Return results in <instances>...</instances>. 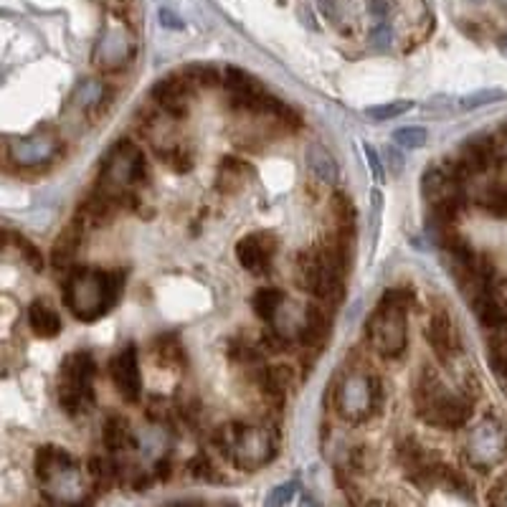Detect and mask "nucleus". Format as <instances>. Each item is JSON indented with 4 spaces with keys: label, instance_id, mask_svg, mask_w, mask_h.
Instances as JSON below:
<instances>
[{
    "label": "nucleus",
    "instance_id": "f257e3e1",
    "mask_svg": "<svg viewBox=\"0 0 507 507\" xmlns=\"http://www.w3.org/2000/svg\"><path fill=\"white\" fill-rule=\"evenodd\" d=\"M123 292V277L115 272L102 269H87L79 266L71 272L67 289H64V305L69 313L82 322H94L105 317Z\"/></svg>",
    "mask_w": 507,
    "mask_h": 507
},
{
    "label": "nucleus",
    "instance_id": "f03ea898",
    "mask_svg": "<svg viewBox=\"0 0 507 507\" xmlns=\"http://www.w3.org/2000/svg\"><path fill=\"white\" fill-rule=\"evenodd\" d=\"M345 262H348V246L343 239L305 251L297 262L299 287L320 299H337L343 292Z\"/></svg>",
    "mask_w": 507,
    "mask_h": 507
},
{
    "label": "nucleus",
    "instance_id": "7ed1b4c3",
    "mask_svg": "<svg viewBox=\"0 0 507 507\" xmlns=\"http://www.w3.org/2000/svg\"><path fill=\"white\" fill-rule=\"evenodd\" d=\"M414 399H416V411L421 419L439 429H459L472 416L470 399L447 391V385L439 381V376L432 368L421 373Z\"/></svg>",
    "mask_w": 507,
    "mask_h": 507
},
{
    "label": "nucleus",
    "instance_id": "20e7f679",
    "mask_svg": "<svg viewBox=\"0 0 507 507\" xmlns=\"http://www.w3.org/2000/svg\"><path fill=\"white\" fill-rule=\"evenodd\" d=\"M213 441L239 470H259L269 464L277 452L274 434L264 426H251V424H226L216 432Z\"/></svg>",
    "mask_w": 507,
    "mask_h": 507
},
{
    "label": "nucleus",
    "instance_id": "39448f33",
    "mask_svg": "<svg viewBox=\"0 0 507 507\" xmlns=\"http://www.w3.org/2000/svg\"><path fill=\"white\" fill-rule=\"evenodd\" d=\"M147 180V165L145 155L130 140H120L102 165L99 175V191L107 193L112 201H123L132 188H138Z\"/></svg>",
    "mask_w": 507,
    "mask_h": 507
},
{
    "label": "nucleus",
    "instance_id": "423d86ee",
    "mask_svg": "<svg viewBox=\"0 0 507 507\" xmlns=\"http://www.w3.org/2000/svg\"><path fill=\"white\" fill-rule=\"evenodd\" d=\"M384 406V384L373 373L353 370L335 391V408L350 424H360L376 416Z\"/></svg>",
    "mask_w": 507,
    "mask_h": 507
},
{
    "label": "nucleus",
    "instance_id": "0eeeda50",
    "mask_svg": "<svg viewBox=\"0 0 507 507\" xmlns=\"http://www.w3.org/2000/svg\"><path fill=\"white\" fill-rule=\"evenodd\" d=\"M94 373H97V366H94V358L89 353L79 350V353L67 355V360L61 366V376H59V403L64 411L82 414L91 406Z\"/></svg>",
    "mask_w": 507,
    "mask_h": 507
},
{
    "label": "nucleus",
    "instance_id": "6e6552de",
    "mask_svg": "<svg viewBox=\"0 0 507 507\" xmlns=\"http://www.w3.org/2000/svg\"><path fill=\"white\" fill-rule=\"evenodd\" d=\"M368 340L373 350L384 358H401L408 340V328H406V307L384 302L378 310L368 317Z\"/></svg>",
    "mask_w": 507,
    "mask_h": 507
},
{
    "label": "nucleus",
    "instance_id": "1a4fd4ad",
    "mask_svg": "<svg viewBox=\"0 0 507 507\" xmlns=\"http://www.w3.org/2000/svg\"><path fill=\"white\" fill-rule=\"evenodd\" d=\"M507 459V429L497 419L479 421L467 439V462L479 472H490L492 467Z\"/></svg>",
    "mask_w": 507,
    "mask_h": 507
},
{
    "label": "nucleus",
    "instance_id": "9d476101",
    "mask_svg": "<svg viewBox=\"0 0 507 507\" xmlns=\"http://www.w3.org/2000/svg\"><path fill=\"white\" fill-rule=\"evenodd\" d=\"M59 140L53 132H34L28 138H18L8 145V160L18 168H38L56 158Z\"/></svg>",
    "mask_w": 507,
    "mask_h": 507
},
{
    "label": "nucleus",
    "instance_id": "9b49d317",
    "mask_svg": "<svg viewBox=\"0 0 507 507\" xmlns=\"http://www.w3.org/2000/svg\"><path fill=\"white\" fill-rule=\"evenodd\" d=\"M274 254H277V239H274V234H266V231L249 234L236 246V259L251 274H264L274 259Z\"/></svg>",
    "mask_w": 507,
    "mask_h": 507
},
{
    "label": "nucleus",
    "instance_id": "f8f14e48",
    "mask_svg": "<svg viewBox=\"0 0 507 507\" xmlns=\"http://www.w3.org/2000/svg\"><path fill=\"white\" fill-rule=\"evenodd\" d=\"M112 381H115V385H117V391H120V396H123L124 401H140L142 376L135 345H127V348L112 360Z\"/></svg>",
    "mask_w": 507,
    "mask_h": 507
},
{
    "label": "nucleus",
    "instance_id": "ddd939ff",
    "mask_svg": "<svg viewBox=\"0 0 507 507\" xmlns=\"http://www.w3.org/2000/svg\"><path fill=\"white\" fill-rule=\"evenodd\" d=\"M191 89L193 84L180 74V76H168L158 82V87L153 91L155 102L160 109L173 117V120H183L188 115V102H191Z\"/></svg>",
    "mask_w": 507,
    "mask_h": 507
},
{
    "label": "nucleus",
    "instance_id": "4468645a",
    "mask_svg": "<svg viewBox=\"0 0 507 507\" xmlns=\"http://www.w3.org/2000/svg\"><path fill=\"white\" fill-rule=\"evenodd\" d=\"M132 51H135L132 36L127 34L124 28H109L97 44L94 61L99 67H105V69H120L132 59Z\"/></svg>",
    "mask_w": 507,
    "mask_h": 507
},
{
    "label": "nucleus",
    "instance_id": "2eb2a0df",
    "mask_svg": "<svg viewBox=\"0 0 507 507\" xmlns=\"http://www.w3.org/2000/svg\"><path fill=\"white\" fill-rule=\"evenodd\" d=\"M426 340L429 345L434 348L439 360L449 363L456 353V333L455 325H452V317L447 315L444 310H439L432 315L429 325H426Z\"/></svg>",
    "mask_w": 507,
    "mask_h": 507
},
{
    "label": "nucleus",
    "instance_id": "dca6fc26",
    "mask_svg": "<svg viewBox=\"0 0 507 507\" xmlns=\"http://www.w3.org/2000/svg\"><path fill=\"white\" fill-rule=\"evenodd\" d=\"M226 89L234 94V102L239 107H244L249 112H257L259 109V102L264 97L262 84L246 74V71L236 69V67H228L226 69Z\"/></svg>",
    "mask_w": 507,
    "mask_h": 507
},
{
    "label": "nucleus",
    "instance_id": "f3484780",
    "mask_svg": "<svg viewBox=\"0 0 507 507\" xmlns=\"http://www.w3.org/2000/svg\"><path fill=\"white\" fill-rule=\"evenodd\" d=\"M84 231H87V224L76 216L69 226L59 234V239L53 242L51 249V264L56 269H67V266H71L74 257L79 254V246L84 242Z\"/></svg>",
    "mask_w": 507,
    "mask_h": 507
},
{
    "label": "nucleus",
    "instance_id": "a211bd4d",
    "mask_svg": "<svg viewBox=\"0 0 507 507\" xmlns=\"http://www.w3.org/2000/svg\"><path fill=\"white\" fill-rule=\"evenodd\" d=\"M74 464H76V459L59 447H41L36 452V477L41 479V485H46L56 474L69 470Z\"/></svg>",
    "mask_w": 507,
    "mask_h": 507
},
{
    "label": "nucleus",
    "instance_id": "6ab92c4d",
    "mask_svg": "<svg viewBox=\"0 0 507 507\" xmlns=\"http://www.w3.org/2000/svg\"><path fill=\"white\" fill-rule=\"evenodd\" d=\"M307 168L315 173V178L320 183H325V186H337V180H340V168H337V160L333 158V153L325 147V145H310L307 147Z\"/></svg>",
    "mask_w": 507,
    "mask_h": 507
},
{
    "label": "nucleus",
    "instance_id": "aec40b11",
    "mask_svg": "<svg viewBox=\"0 0 507 507\" xmlns=\"http://www.w3.org/2000/svg\"><path fill=\"white\" fill-rule=\"evenodd\" d=\"M28 322L38 337H56L61 333V317L46 299H36L28 307Z\"/></svg>",
    "mask_w": 507,
    "mask_h": 507
},
{
    "label": "nucleus",
    "instance_id": "412c9836",
    "mask_svg": "<svg viewBox=\"0 0 507 507\" xmlns=\"http://www.w3.org/2000/svg\"><path fill=\"white\" fill-rule=\"evenodd\" d=\"M472 302V310H474V317L487 328V330H500V328H505L507 325V313L503 310V305L495 299L492 295V287L487 292H482V295H477V297L470 299Z\"/></svg>",
    "mask_w": 507,
    "mask_h": 507
},
{
    "label": "nucleus",
    "instance_id": "4be33fe9",
    "mask_svg": "<svg viewBox=\"0 0 507 507\" xmlns=\"http://www.w3.org/2000/svg\"><path fill=\"white\" fill-rule=\"evenodd\" d=\"M259 385L269 401L281 403L287 388L292 385V370L289 366H269L259 373Z\"/></svg>",
    "mask_w": 507,
    "mask_h": 507
},
{
    "label": "nucleus",
    "instance_id": "5701e85b",
    "mask_svg": "<svg viewBox=\"0 0 507 507\" xmlns=\"http://www.w3.org/2000/svg\"><path fill=\"white\" fill-rule=\"evenodd\" d=\"M249 165L242 162V160L236 158H226L221 162V168H218V178H216V186H218V191L224 193H234V191H242L246 186V180H249Z\"/></svg>",
    "mask_w": 507,
    "mask_h": 507
},
{
    "label": "nucleus",
    "instance_id": "b1692460",
    "mask_svg": "<svg viewBox=\"0 0 507 507\" xmlns=\"http://www.w3.org/2000/svg\"><path fill=\"white\" fill-rule=\"evenodd\" d=\"M299 333H302V340H305L307 345L322 343L325 335H328V317H325V313H322L320 307H315V305H310V307L305 310V315H302Z\"/></svg>",
    "mask_w": 507,
    "mask_h": 507
},
{
    "label": "nucleus",
    "instance_id": "393cba45",
    "mask_svg": "<svg viewBox=\"0 0 507 507\" xmlns=\"http://www.w3.org/2000/svg\"><path fill=\"white\" fill-rule=\"evenodd\" d=\"M71 102L82 112H94V109H99L107 102V87L99 84V82H82L76 87V91H74Z\"/></svg>",
    "mask_w": 507,
    "mask_h": 507
},
{
    "label": "nucleus",
    "instance_id": "a878e982",
    "mask_svg": "<svg viewBox=\"0 0 507 507\" xmlns=\"http://www.w3.org/2000/svg\"><path fill=\"white\" fill-rule=\"evenodd\" d=\"M130 424L123 416H109L105 421V447L109 452H124L130 444Z\"/></svg>",
    "mask_w": 507,
    "mask_h": 507
},
{
    "label": "nucleus",
    "instance_id": "bb28decb",
    "mask_svg": "<svg viewBox=\"0 0 507 507\" xmlns=\"http://www.w3.org/2000/svg\"><path fill=\"white\" fill-rule=\"evenodd\" d=\"M251 305H254V313L262 317V320H274L277 313L284 307V292L281 289H272V287L262 289V292L254 295Z\"/></svg>",
    "mask_w": 507,
    "mask_h": 507
},
{
    "label": "nucleus",
    "instance_id": "cd10ccee",
    "mask_svg": "<svg viewBox=\"0 0 507 507\" xmlns=\"http://www.w3.org/2000/svg\"><path fill=\"white\" fill-rule=\"evenodd\" d=\"M479 206L492 213L495 218H505L507 216V186L503 183H490L482 195H479Z\"/></svg>",
    "mask_w": 507,
    "mask_h": 507
},
{
    "label": "nucleus",
    "instance_id": "c85d7f7f",
    "mask_svg": "<svg viewBox=\"0 0 507 507\" xmlns=\"http://www.w3.org/2000/svg\"><path fill=\"white\" fill-rule=\"evenodd\" d=\"M500 99H505V91H503V89H479V91H472V94L462 97L456 107H459L462 112H472V109H479V107L495 105V102H500Z\"/></svg>",
    "mask_w": 507,
    "mask_h": 507
},
{
    "label": "nucleus",
    "instance_id": "c756f323",
    "mask_svg": "<svg viewBox=\"0 0 507 507\" xmlns=\"http://www.w3.org/2000/svg\"><path fill=\"white\" fill-rule=\"evenodd\" d=\"M183 76L191 82L193 87H216L218 84V71L209 64H193L183 71Z\"/></svg>",
    "mask_w": 507,
    "mask_h": 507
},
{
    "label": "nucleus",
    "instance_id": "7c9ffc66",
    "mask_svg": "<svg viewBox=\"0 0 507 507\" xmlns=\"http://www.w3.org/2000/svg\"><path fill=\"white\" fill-rule=\"evenodd\" d=\"M411 107H414V102H408V99H396V102H385V105L370 107V109H368V117H373V120L384 123V120L401 117V115H406V112L411 109Z\"/></svg>",
    "mask_w": 507,
    "mask_h": 507
},
{
    "label": "nucleus",
    "instance_id": "2f4dec72",
    "mask_svg": "<svg viewBox=\"0 0 507 507\" xmlns=\"http://www.w3.org/2000/svg\"><path fill=\"white\" fill-rule=\"evenodd\" d=\"M89 477H91V482H94V487L97 490H107L109 485H112V477H115V470H112V464L102 459V456H94L91 462H89Z\"/></svg>",
    "mask_w": 507,
    "mask_h": 507
},
{
    "label": "nucleus",
    "instance_id": "473e14b6",
    "mask_svg": "<svg viewBox=\"0 0 507 507\" xmlns=\"http://www.w3.org/2000/svg\"><path fill=\"white\" fill-rule=\"evenodd\" d=\"M393 140H396V145L406 147V150H419V147L426 145L429 135H426L424 127H403V130H399V132L393 135Z\"/></svg>",
    "mask_w": 507,
    "mask_h": 507
},
{
    "label": "nucleus",
    "instance_id": "72a5a7b5",
    "mask_svg": "<svg viewBox=\"0 0 507 507\" xmlns=\"http://www.w3.org/2000/svg\"><path fill=\"white\" fill-rule=\"evenodd\" d=\"M297 490H299L297 479L281 482V485H277L274 490L269 492V497H266V505H289V503L295 500Z\"/></svg>",
    "mask_w": 507,
    "mask_h": 507
},
{
    "label": "nucleus",
    "instance_id": "f704fd0d",
    "mask_svg": "<svg viewBox=\"0 0 507 507\" xmlns=\"http://www.w3.org/2000/svg\"><path fill=\"white\" fill-rule=\"evenodd\" d=\"M490 360H497V363H505L507 366V325L495 330L490 340Z\"/></svg>",
    "mask_w": 507,
    "mask_h": 507
},
{
    "label": "nucleus",
    "instance_id": "c9c22d12",
    "mask_svg": "<svg viewBox=\"0 0 507 507\" xmlns=\"http://www.w3.org/2000/svg\"><path fill=\"white\" fill-rule=\"evenodd\" d=\"M13 242H16V246L23 251V257L28 259V262L34 264V269L36 272H41L44 269V257H41V251L36 249L28 239H23V236H13Z\"/></svg>",
    "mask_w": 507,
    "mask_h": 507
},
{
    "label": "nucleus",
    "instance_id": "e433bc0d",
    "mask_svg": "<svg viewBox=\"0 0 507 507\" xmlns=\"http://www.w3.org/2000/svg\"><path fill=\"white\" fill-rule=\"evenodd\" d=\"M384 302H391V305H401V307H408L414 302V292L406 289V287H396V289H388L384 295Z\"/></svg>",
    "mask_w": 507,
    "mask_h": 507
},
{
    "label": "nucleus",
    "instance_id": "4c0bfd02",
    "mask_svg": "<svg viewBox=\"0 0 507 507\" xmlns=\"http://www.w3.org/2000/svg\"><path fill=\"white\" fill-rule=\"evenodd\" d=\"M370 41H373L378 49H388V46H391V41H393V31H391V26H385V23L376 26V28L370 31Z\"/></svg>",
    "mask_w": 507,
    "mask_h": 507
},
{
    "label": "nucleus",
    "instance_id": "58836bf2",
    "mask_svg": "<svg viewBox=\"0 0 507 507\" xmlns=\"http://www.w3.org/2000/svg\"><path fill=\"white\" fill-rule=\"evenodd\" d=\"M490 503L492 505H507V472L492 485Z\"/></svg>",
    "mask_w": 507,
    "mask_h": 507
},
{
    "label": "nucleus",
    "instance_id": "ea45409f",
    "mask_svg": "<svg viewBox=\"0 0 507 507\" xmlns=\"http://www.w3.org/2000/svg\"><path fill=\"white\" fill-rule=\"evenodd\" d=\"M385 158H388V168H391V173L393 175L403 173V155L399 153V147H396V145H388Z\"/></svg>",
    "mask_w": 507,
    "mask_h": 507
},
{
    "label": "nucleus",
    "instance_id": "a19ab883",
    "mask_svg": "<svg viewBox=\"0 0 507 507\" xmlns=\"http://www.w3.org/2000/svg\"><path fill=\"white\" fill-rule=\"evenodd\" d=\"M366 158H368V165H370V170H373V175H376V180H381L384 178V173H381V162H378V153L370 147V145H366Z\"/></svg>",
    "mask_w": 507,
    "mask_h": 507
},
{
    "label": "nucleus",
    "instance_id": "79ce46f5",
    "mask_svg": "<svg viewBox=\"0 0 507 507\" xmlns=\"http://www.w3.org/2000/svg\"><path fill=\"white\" fill-rule=\"evenodd\" d=\"M492 295H495V299L503 305V310L507 313V280H500L495 287H492Z\"/></svg>",
    "mask_w": 507,
    "mask_h": 507
},
{
    "label": "nucleus",
    "instance_id": "37998d69",
    "mask_svg": "<svg viewBox=\"0 0 507 507\" xmlns=\"http://www.w3.org/2000/svg\"><path fill=\"white\" fill-rule=\"evenodd\" d=\"M391 11V0H373L370 3V13L378 18H384Z\"/></svg>",
    "mask_w": 507,
    "mask_h": 507
},
{
    "label": "nucleus",
    "instance_id": "c03bdc74",
    "mask_svg": "<svg viewBox=\"0 0 507 507\" xmlns=\"http://www.w3.org/2000/svg\"><path fill=\"white\" fill-rule=\"evenodd\" d=\"M497 142V153H500V160H507V127L503 130V135H497L495 138Z\"/></svg>",
    "mask_w": 507,
    "mask_h": 507
},
{
    "label": "nucleus",
    "instance_id": "a18cd8bd",
    "mask_svg": "<svg viewBox=\"0 0 507 507\" xmlns=\"http://www.w3.org/2000/svg\"><path fill=\"white\" fill-rule=\"evenodd\" d=\"M160 16H162V20H165V26H175V28L180 26V23H178V20L173 18V13H168V11H162Z\"/></svg>",
    "mask_w": 507,
    "mask_h": 507
},
{
    "label": "nucleus",
    "instance_id": "49530a36",
    "mask_svg": "<svg viewBox=\"0 0 507 507\" xmlns=\"http://www.w3.org/2000/svg\"><path fill=\"white\" fill-rule=\"evenodd\" d=\"M497 46H500V51H503L507 56V36H505V38H500V44H497Z\"/></svg>",
    "mask_w": 507,
    "mask_h": 507
}]
</instances>
